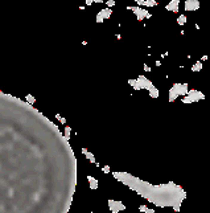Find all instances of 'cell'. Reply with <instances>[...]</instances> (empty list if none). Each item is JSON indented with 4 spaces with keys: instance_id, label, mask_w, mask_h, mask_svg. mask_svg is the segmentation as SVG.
I'll return each instance as SVG.
<instances>
[{
    "instance_id": "3",
    "label": "cell",
    "mask_w": 210,
    "mask_h": 213,
    "mask_svg": "<svg viewBox=\"0 0 210 213\" xmlns=\"http://www.w3.org/2000/svg\"><path fill=\"white\" fill-rule=\"evenodd\" d=\"M201 69H202V64H201V62H197L193 68H192V70H193V72H200Z\"/></svg>"
},
{
    "instance_id": "2",
    "label": "cell",
    "mask_w": 210,
    "mask_h": 213,
    "mask_svg": "<svg viewBox=\"0 0 210 213\" xmlns=\"http://www.w3.org/2000/svg\"><path fill=\"white\" fill-rule=\"evenodd\" d=\"M178 8V1H170V5H167V9H172V11H177Z\"/></svg>"
},
{
    "instance_id": "1",
    "label": "cell",
    "mask_w": 210,
    "mask_h": 213,
    "mask_svg": "<svg viewBox=\"0 0 210 213\" xmlns=\"http://www.w3.org/2000/svg\"><path fill=\"white\" fill-rule=\"evenodd\" d=\"M200 7L198 1H186L185 3V9L186 11H194V9H197Z\"/></svg>"
}]
</instances>
